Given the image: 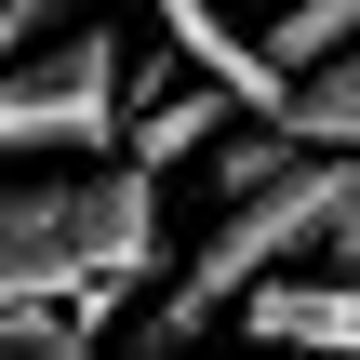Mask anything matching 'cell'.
Instances as JSON below:
<instances>
[{
    "label": "cell",
    "mask_w": 360,
    "mask_h": 360,
    "mask_svg": "<svg viewBox=\"0 0 360 360\" xmlns=\"http://www.w3.org/2000/svg\"><path fill=\"white\" fill-rule=\"evenodd\" d=\"M240 334H254L267 360H360V281H334V267H294V281L240 294Z\"/></svg>",
    "instance_id": "obj_4"
},
{
    "label": "cell",
    "mask_w": 360,
    "mask_h": 360,
    "mask_svg": "<svg viewBox=\"0 0 360 360\" xmlns=\"http://www.w3.org/2000/svg\"><path fill=\"white\" fill-rule=\"evenodd\" d=\"M40 13H53V0H0V80L27 67V40H40Z\"/></svg>",
    "instance_id": "obj_8"
},
{
    "label": "cell",
    "mask_w": 360,
    "mask_h": 360,
    "mask_svg": "<svg viewBox=\"0 0 360 360\" xmlns=\"http://www.w3.org/2000/svg\"><path fill=\"white\" fill-rule=\"evenodd\" d=\"M227 120H240L227 94H160V107H134V134H120V160H147V174H160V160H187V147H214Z\"/></svg>",
    "instance_id": "obj_6"
},
{
    "label": "cell",
    "mask_w": 360,
    "mask_h": 360,
    "mask_svg": "<svg viewBox=\"0 0 360 360\" xmlns=\"http://www.w3.org/2000/svg\"><path fill=\"white\" fill-rule=\"evenodd\" d=\"M281 134H294V147H334V160H360V67H321V80H294Z\"/></svg>",
    "instance_id": "obj_7"
},
{
    "label": "cell",
    "mask_w": 360,
    "mask_h": 360,
    "mask_svg": "<svg viewBox=\"0 0 360 360\" xmlns=\"http://www.w3.org/2000/svg\"><path fill=\"white\" fill-rule=\"evenodd\" d=\"M360 200V160H334V147H294L254 200H227V227L187 254V281L147 307V334L174 347V334H200V321H227L240 294H267V281H294L307 254H334V214Z\"/></svg>",
    "instance_id": "obj_2"
},
{
    "label": "cell",
    "mask_w": 360,
    "mask_h": 360,
    "mask_svg": "<svg viewBox=\"0 0 360 360\" xmlns=\"http://www.w3.org/2000/svg\"><path fill=\"white\" fill-rule=\"evenodd\" d=\"M160 267L147 160H0V307H107Z\"/></svg>",
    "instance_id": "obj_1"
},
{
    "label": "cell",
    "mask_w": 360,
    "mask_h": 360,
    "mask_svg": "<svg viewBox=\"0 0 360 360\" xmlns=\"http://www.w3.org/2000/svg\"><path fill=\"white\" fill-rule=\"evenodd\" d=\"M254 40H267L281 80H321V67H347V53H360V0H281Z\"/></svg>",
    "instance_id": "obj_5"
},
{
    "label": "cell",
    "mask_w": 360,
    "mask_h": 360,
    "mask_svg": "<svg viewBox=\"0 0 360 360\" xmlns=\"http://www.w3.org/2000/svg\"><path fill=\"white\" fill-rule=\"evenodd\" d=\"M120 40L67 27L53 53H27L0 80V160H120Z\"/></svg>",
    "instance_id": "obj_3"
},
{
    "label": "cell",
    "mask_w": 360,
    "mask_h": 360,
    "mask_svg": "<svg viewBox=\"0 0 360 360\" xmlns=\"http://www.w3.org/2000/svg\"><path fill=\"white\" fill-rule=\"evenodd\" d=\"M321 267H334V281H360V200L334 214V254H321Z\"/></svg>",
    "instance_id": "obj_9"
}]
</instances>
